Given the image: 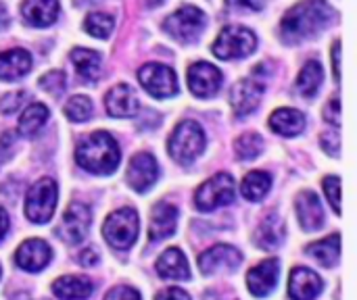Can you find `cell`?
I'll return each instance as SVG.
<instances>
[{
  "mask_svg": "<svg viewBox=\"0 0 357 300\" xmlns=\"http://www.w3.org/2000/svg\"><path fill=\"white\" fill-rule=\"evenodd\" d=\"M153 3H161V0H153Z\"/></svg>",
  "mask_w": 357,
  "mask_h": 300,
  "instance_id": "7dc6e473",
  "label": "cell"
},
{
  "mask_svg": "<svg viewBox=\"0 0 357 300\" xmlns=\"http://www.w3.org/2000/svg\"><path fill=\"white\" fill-rule=\"evenodd\" d=\"M230 9L241 11H261L265 7V0H224Z\"/></svg>",
  "mask_w": 357,
  "mask_h": 300,
  "instance_id": "60d3db41",
  "label": "cell"
},
{
  "mask_svg": "<svg viewBox=\"0 0 357 300\" xmlns=\"http://www.w3.org/2000/svg\"><path fill=\"white\" fill-rule=\"evenodd\" d=\"M65 115L69 121H88L92 117V103L88 96H74L69 98L67 105H65Z\"/></svg>",
  "mask_w": 357,
  "mask_h": 300,
  "instance_id": "836d02e7",
  "label": "cell"
},
{
  "mask_svg": "<svg viewBox=\"0 0 357 300\" xmlns=\"http://www.w3.org/2000/svg\"><path fill=\"white\" fill-rule=\"evenodd\" d=\"M243 263V253L230 244L211 246L198 257V269L203 275H222L234 273Z\"/></svg>",
  "mask_w": 357,
  "mask_h": 300,
  "instance_id": "30bf717a",
  "label": "cell"
},
{
  "mask_svg": "<svg viewBox=\"0 0 357 300\" xmlns=\"http://www.w3.org/2000/svg\"><path fill=\"white\" fill-rule=\"evenodd\" d=\"M205 142L207 138H205L203 127L192 119H184L176 125V129L170 136V142H167L170 157L180 165H190L203 155Z\"/></svg>",
  "mask_w": 357,
  "mask_h": 300,
  "instance_id": "3957f363",
  "label": "cell"
},
{
  "mask_svg": "<svg viewBox=\"0 0 357 300\" xmlns=\"http://www.w3.org/2000/svg\"><path fill=\"white\" fill-rule=\"evenodd\" d=\"M138 80L151 96L155 98H170L178 94V78L172 67L161 65V63H149L140 67Z\"/></svg>",
  "mask_w": 357,
  "mask_h": 300,
  "instance_id": "9c48e42d",
  "label": "cell"
},
{
  "mask_svg": "<svg viewBox=\"0 0 357 300\" xmlns=\"http://www.w3.org/2000/svg\"><path fill=\"white\" fill-rule=\"evenodd\" d=\"M57 198H59L57 184L48 178L38 180L30 188L28 200H26V215L30 217V221H34V223L50 221V217L57 208Z\"/></svg>",
  "mask_w": 357,
  "mask_h": 300,
  "instance_id": "ba28073f",
  "label": "cell"
},
{
  "mask_svg": "<svg viewBox=\"0 0 357 300\" xmlns=\"http://www.w3.org/2000/svg\"><path fill=\"white\" fill-rule=\"evenodd\" d=\"M178 208L172 202H159L153 206L151 223H149V238L153 242L170 238L178 228Z\"/></svg>",
  "mask_w": 357,
  "mask_h": 300,
  "instance_id": "ffe728a7",
  "label": "cell"
},
{
  "mask_svg": "<svg viewBox=\"0 0 357 300\" xmlns=\"http://www.w3.org/2000/svg\"><path fill=\"white\" fill-rule=\"evenodd\" d=\"M65 73L63 71H48L46 75L40 78V86L52 94H59L61 90H65Z\"/></svg>",
  "mask_w": 357,
  "mask_h": 300,
  "instance_id": "8d00e7d4",
  "label": "cell"
},
{
  "mask_svg": "<svg viewBox=\"0 0 357 300\" xmlns=\"http://www.w3.org/2000/svg\"><path fill=\"white\" fill-rule=\"evenodd\" d=\"M52 294L61 300H84L92 294V281L80 275H65L52 283Z\"/></svg>",
  "mask_w": 357,
  "mask_h": 300,
  "instance_id": "484cf974",
  "label": "cell"
},
{
  "mask_svg": "<svg viewBox=\"0 0 357 300\" xmlns=\"http://www.w3.org/2000/svg\"><path fill=\"white\" fill-rule=\"evenodd\" d=\"M92 213L84 202H71L63 215V238L69 244H80L90 230Z\"/></svg>",
  "mask_w": 357,
  "mask_h": 300,
  "instance_id": "2e32d148",
  "label": "cell"
},
{
  "mask_svg": "<svg viewBox=\"0 0 357 300\" xmlns=\"http://www.w3.org/2000/svg\"><path fill=\"white\" fill-rule=\"evenodd\" d=\"M71 63L76 65V71L80 78L86 80L88 84L96 82L101 75V54L90 48H76L71 50Z\"/></svg>",
  "mask_w": 357,
  "mask_h": 300,
  "instance_id": "83f0119b",
  "label": "cell"
},
{
  "mask_svg": "<svg viewBox=\"0 0 357 300\" xmlns=\"http://www.w3.org/2000/svg\"><path fill=\"white\" fill-rule=\"evenodd\" d=\"M284 238H287V225L278 213H269L263 217V221L255 230V244L261 250H276L282 246Z\"/></svg>",
  "mask_w": 357,
  "mask_h": 300,
  "instance_id": "d6986e66",
  "label": "cell"
},
{
  "mask_svg": "<svg viewBox=\"0 0 357 300\" xmlns=\"http://www.w3.org/2000/svg\"><path fill=\"white\" fill-rule=\"evenodd\" d=\"M263 146H265V142L259 133L247 131V133H241L234 140V155L241 161H251V159H257L263 153Z\"/></svg>",
  "mask_w": 357,
  "mask_h": 300,
  "instance_id": "4dcf8cb0",
  "label": "cell"
},
{
  "mask_svg": "<svg viewBox=\"0 0 357 300\" xmlns=\"http://www.w3.org/2000/svg\"><path fill=\"white\" fill-rule=\"evenodd\" d=\"M330 56H332V78L334 82H340V42L338 40L332 44Z\"/></svg>",
  "mask_w": 357,
  "mask_h": 300,
  "instance_id": "7bdbcfd3",
  "label": "cell"
},
{
  "mask_svg": "<svg viewBox=\"0 0 357 300\" xmlns=\"http://www.w3.org/2000/svg\"><path fill=\"white\" fill-rule=\"evenodd\" d=\"M322 188H324V196L330 202L332 211L336 215H340V178L336 175H326L322 180Z\"/></svg>",
  "mask_w": 357,
  "mask_h": 300,
  "instance_id": "e575fe53",
  "label": "cell"
},
{
  "mask_svg": "<svg viewBox=\"0 0 357 300\" xmlns=\"http://www.w3.org/2000/svg\"><path fill=\"white\" fill-rule=\"evenodd\" d=\"M105 109L111 117H134L140 109V103L132 86L117 84L107 92Z\"/></svg>",
  "mask_w": 357,
  "mask_h": 300,
  "instance_id": "ac0fdd59",
  "label": "cell"
},
{
  "mask_svg": "<svg viewBox=\"0 0 357 300\" xmlns=\"http://www.w3.org/2000/svg\"><path fill=\"white\" fill-rule=\"evenodd\" d=\"M52 259V250L50 246L44 242V240H38V238H32V240H26L17 255H15V261L21 269L26 271H42Z\"/></svg>",
  "mask_w": 357,
  "mask_h": 300,
  "instance_id": "44dd1931",
  "label": "cell"
},
{
  "mask_svg": "<svg viewBox=\"0 0 357 300\" xmlns=\"http://www.w3.org/2000/svg\"><path fill=\"white\" fill-rule=\"evenodd\" d=\"M159 180V163L151 153H138L127 167V184L136 192H147Z\"/></svg>",
  "mask_w": 357,
  "mask_h": 300,
  "instance_id": "4fadbf2b",
  "label": "cell"
},
{
  "mask_svg": "<svg viewBox=\"0 0 357 300\" xmlns=\"http://www.w3.org/2000/svg\"><path fill=\"white\" fill-rule=\"evenodd\" d=\"M80 263H82V265H86V267H94V265L99 263V255H96V250H94V248H86V250H82V253H80Z\"/></svg>",
  "mask_w": 357,
  "mask_h": 300,
  "instance_id": "ee69618b",
  "label": "cell"
},
{
  "mask_svg": "<svg viewBox=\"0 0 357 300\" xmlns=\"http://www.w3.org/2000/svg\"><path fill=\"white\" fill-rule=\"evenodd\" d=\"M59 0H26L21 5L23 19L34 28H48L59 17Z\"/></svg>",
  "mask_w": 357,
  "mask_h": 300,
  "instance_id": "7402d4cb",
  "label": "cell"
},
{
  "mask_svg": "<svg viewBox=\"0 0 357 300\" xmlns=\"http://www.w3.org/2000/svg\"><path fill=\"white\" fill-rule=\"evenodd\" d=\"M76 159L86 171L94 175H109L117 169L121 153L111 133L94 131L82 140V144L76 150Z\"/></svg>",
  "mask_w": 357,
  "mask_h": 300,
  "instance_id": "7a4b0ae2",
  "label": "cell"
},
{
  "mask_svg": "<svg viewBox=\"0 0 357 300\" xmlns=\"http://www.w3.org/2000/svg\"><path fill=\"white\" fill-rule=\"evenodd\" d=\"M48 121V109L42 103H34L32 107H28L19 119V131L23 136H34L38 133L44 123Z\"/></svg>",
  "mask_w": 357,
  "mask_h": 300,
  "instance_id": "1f68e13d",
  "label": "cell"
},
{
  "mask_svg": "<svg viewBox=\"0 0 357 300\" xmlns=\"http://www.w3.org/2000/svg\"><path fill=\"white\" fill-rule=\"evenodd\" d=\"M163 28L174 40L182 44H190L196 42L203 30L207 28V15L194 5H184L165 19Z\"/></svg>",
  "mask_w": 357,
  "mask_h": 300,
  "instance_id": "8992f818",
  "label": "cell"
},
{
  "mask_svg": "<svg viewBox=\"0 0 357 300\" xmlns=\"http://www.w3.org/2000/svg\"><path fill=\"white\" fill-rule=\"evenodd\" d=\"M157 273L163 279H174V281H182L190 277V267L188 261L184 257V253L180 248H167L159 259H157Z\"/></svg>",
  "mask_w": 357,
  "mask_h": 300,
  "instance_id": "d4e9b609",
  "label": "cell"
},
{
  "mask_svg": "<svg viewBox=\"0 0 357 300\" xmlns=\"http://www.w3.org/2000/svg\"><path fill=\"white\" fill-rule=\"evenodd\" d=\"M320 144L326 150V155L338 159L340 157V133H338V127H330V129L322 131Z\"/></svg>",
  "mask_w": 357,
  "mask_h": 300,
  "instance_id": "d590c367",
  "label": "cell"
},
{
  "mask_svg": "<svg viewBox=\"0 0 357 300\" xmlns=\"http://www.w3.org/2000/svg\"><path fill=\"white\" fill-rule=\"evenodd\" d=\"M9 225H11V221H9L7 211H5V208H0V240H3V238L7 236V232H9Z\"/></svg>",
  "mask_w": 357,
  "mask_h": 300,
  "instance_id": "f6af8a7d",
  "label": "cell"
},
{
  "mask_svg": "<svg viewBox=\"0 0 357 300\" xmlns=\"http://www.w3.org/2000/svg\"><path fill=\"white\" fill-rule=\"evenodd\" d=\"M138 213L134 208H119L115 213H111L103 225V234H105V240L117 248V250H127L136 238H138Z\"/></svg>",
  "mask_w": 357,
  "mask_h": 300,
  "instance_id": "52a82bcc",
  "label": "cell"
},
{
  "mask_svg": "<svg viewBox=\"0 0 357 300\" xmlns=\"http://www.w3.org/2000/svg\"><path fill=\"white\" fill-rule=\"evenodd\" d=\"M188 88L196 98H211L216 96L222 88V71L205 61H198L194 65H190L188 69Z\"/></svg>",
  "mask_w": 357,
  "mask_h": 300,
  "instance_id": "8fae6325",
  "label": "cell"
},
{
  "mask_svg": "<svg viewBox=\"0 0 357 300\" xmlns=\"http://www.w3.org/2000/svg\"><path fill=\"white\" fill-rule=\"evenodd\" d=\"M272 188V175L265 171H251L243 178L241 182V194L249 202L261 200Z\"/></svg>",
  "mask_w": 357,
  "mask_h": 300,
  "instance_id": "f546056e",
  "label": "cell"
},
{
  "mask_svg": "<svg viewBox=\"0 0 357 300\" xmlns=\"http://www.w3.org/2000/svg\"><path fill=\"white\" fill-rule=\"evenodd\" d=\"M236 196V184L234 178L230 173H216L213 178H209L207 182H203L196 192H194V204L198 211L209 213L216 211L220 206H228L234 202Z\"/></svg>",
  "mask_w": 357,
  "mask_h": 300,
  "instance_id": "5b68a950",
  "label": "cell"
},
{
  "mask_svg": "<svg viewBox=\"0 0 357 300\" xmlns=\"http://www.w3.org/2000/svg\"><path fill=\"white\" fill-rule=\"evenodd\" d=\"M105 300H142V298H140L138 290H134L130 286H117V288L109 290Z\"/></svg>",
  "mask_w": 357,
  "mask_h": 300,
  "instance_id": "ab89813d",
  "label": "cell"
},
{
  "mask_svg": "<svg viewBox=\"0 0 357 300\" xmlns=\"http://www.w3.org/2000/svg\"><path fill=\"white\" fill-rule=\"evenodd\" d=\"M32 69V54L28 50L15 48L0 52V80L13 82L19 80Z\"/></svg>",
  "mask_w": 357,
  "mask_h": 300,
  "instance_id": "cb8c5ba5",
  "label": "cell"
},
{
  "mask_svg": "<svg viewBox=\"0 0 357 300\" xmlns=\"http://www.w3.org/2000/svg\"><path fill=\"white\" fill-rule=\"evenodd\" d=\"M26 98H28V94H26L23 90L11 92V94L3 96V98H0V113H3V115H13V113L23 105Z\"/></svg>",
  "mask_w": 357,
  "mask_h": 300,
  "instance_id": "74e56055",
  "label": "cell"
},
{
  "mask_svg": "<svg viewBox=\"0 0 357 300\" xmlns=\"http://www.w3.org/2000/svg\"><path fill=\"white\" fill-rule=\"evenodd\" d=\"M338 19L336 11L324 0H301L282 17L278 34L284 44H299L316 38Z\"/></svg>",
  "mask_w": 357,
  "mask_h": 300,
  "instance_id": "6da1fadb",
  "label": "cell"
},
{
  "mask_svg": "<svg viewBox=\"0 0 357 300\" xmlns=\"http://www.w3.org/2000/svg\"><path fill=\"white\" fill-rule=\"evenodd\" d=\"M278 277H280V261L278 259H265L247 271V279H245L247 290L253 296L263 298L276 290Z\"/></svg>",
  "mask_w": 357,
  "mask_h": 300,
  "instance_id": "9a60e30c",
  "label": "cell"
},
{
  "mask_svg": "<svg viewBox=\"0 0 357 300\" xmlns=\"http://www.w3.org/2000/svg\"><path fill=\"white\" fill-rule=\"evenodd\" d=\"M324 290L320 275L307 267H295L289 277V296L293 300H316Z\"/></svg>",
  "mask_w": 357,
  "mask_h": 300,
  "instance_id": "e0dca14e",
  "label": "cell"
},
{
  "mask_svg": "<svg viewBox=\"0 0 357 300\" xmlns=\"http://www.w3.org/2000/svg\"><path fill=\"white\" fill-rule=\"evenodd\" d=\"M269 127L284 138H295L305 129V117L301 111L291 107H280L269 115Z\"/></svg>",
  "mask_w": 357,
  "mask_h": 300,
  "instance_id": "603a6c76",
  "label": "cell"
},
{
  "mask_svg": "<svg viewBox=\"0 0 357 300\" xmlns=\"http://www.w3.org/2000/svg\"><path fill=\"white\" fill-rule=\"evenodd\" d=\"M263 90H265V84L255 78V75H249V78H243L238 80L232 90H230V105H232V111L238 115V117H247L251 115L259 103H261V96H263Z\"/></svg>",
  "mask_w": 357,
  "mask_h": 300,
  "instance_id": "7c38bea8",
  "label": "cell"
},
{
  "mask_svg": "<svg viewBox=\"0 0 357 300\" xmlns=\"http://www.w3.org/2000/svg\"><path fill=\"white\" fill-rule=\"evenodd\" d=\"M305 253L324 267H336L340 259V234H330L324 240L307 244Z\"/></svg>",
  "mask_w": 357,
  "mask_h": 300,
  "instance_id": "4316f807",
  "label": "cell"
},
{
  "mask_svg": "<svg viewBox=\"0 0 357 300\" xmlns=\"http://www.w3.org/2000/svg\"><path fill=\"white\" fill-rule=\"evenodd\" d=\"M113 28H115V19L111 15H107V13H90L86 17V21H84V30L90 36L101 38V40L109 38Z\"/></svg>",
  "mask_w": 357,
  "mask_h": 300,
  "instance_id": "d6a6232c",
  "label": "cell"
},
{
  "mask_svg": "<svg viewBox=\"0 0 357 300\" xmlns=\"http://www.w3.org/2000/svg\"><path fill=\"white\" fill-rule=\"evenodd\" d=\"M322 115H324V119H326V123L330 127H340V100L338 98H330L326 103Z\"/></svg>",
  "mask_w": 357,
  "mask_h": 300,
  "instance_id": "f35d334b",
  "label": "cell"
},
{
  "mask_svg": "<svg viewBox=\"0 0 357 300\" xmlns=\"http://www.w3.org/2000/svg\"><path fill=\"white\" fill-rule=\"evenodd\" d=\"M155 300H190V294H188L186 290H182V288L172 286V288L161 290V292L155 296Z\"/></svg>",
  "mask_w": 357,
  "mask_h": 300,
  "instance_id": "b9f144b4",
  "label": "cell"
},
{
  "mask_svg": "<svg viewBox=\"0 0 357 300\" xmlns=\"http://www.w3.org/2000/svg\"><path fill=\"white\" fill-rule=\"evenodd\" d=\"M7 25H9V11L5 3H0V30H5Z\"/></svg>",
  "mask_w": 357,
  "mask_h": 300,
  "instance_id": "bcb514c9",
  "label": "cell"
},
{
  "mask_svg": "<svg viewBox=\"0 0 357 300\" xmlns=\"http://www.w3.org/2000/svg\"><path fill=\"white\" fill-rule=\"evenodd\" d=\"M324 82V69L318 61H307L297 78V90L303 98H314Z\"/></svg>",
  "mask_w": 357,
  "mask_h": 300,
  "instance_id": "f1b7e54d",
  "label": "cell"
},
{
  "mask_svg": "<svg viewBox=\"0 0 357 300\" xmlns=\"http://www.w3.org/2000/svg\"><path fill=\"white\" fill-rule=\"evenodd\" d=\"M295 215L305 232H318L324 228V221H326L324 206L318 194L312 190H301L295 196Z\"/></svg>",
  "mask_w": 357,
  "mask_h": 300,
  "instance_id": "5bb4252c",
  "label": "cell"
},
{
  "mask_svg": "<svg viewBox=\"0 0 357 300\" xmlns=\"http://www.w3.org/2000/svg\"><path fill=\"white\" fill-rule=\"evenodd\" d=\"M257 48V38L249 28L243 25H226L216 42L211 44V52L222 61H236V58H247L255 52Z\"/></svg>",
  "mask_w": 357,
  "mask_h": 300,
  "instance_id": "277c9868",
  "label": "cell"
}]
</instances>
